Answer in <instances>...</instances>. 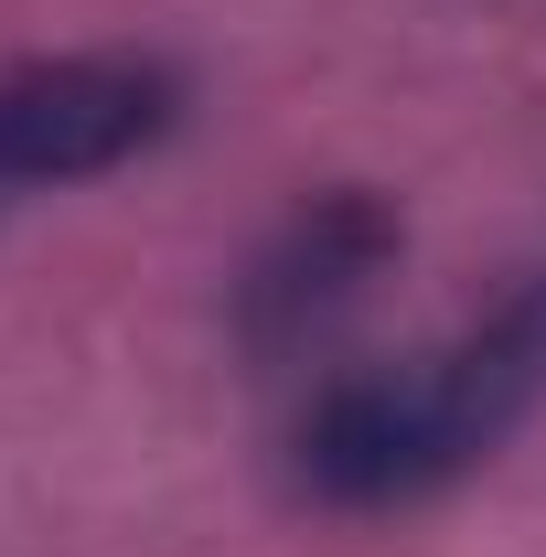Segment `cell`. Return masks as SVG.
Returning a JSON list of instances; mask_svg holds the SVG:
<instances>
[{"mask_svg":"<svg viewBox=\"0 0 546 557\" xmlns=\"http://www.w3.org/2000/svg\"><path fill=\"white\" fill-rule=\"evenodd\" d=\"M546 408V269L514 278L472 333L418 354L408 375H333L300 418V483L322 504H418L493 461Z\"/></svg>","mask_w":546,"mask_h":557,"instance_id":"cell-1","label":"cell"},{"mask_svg":"<svg viewBox=\"0 0 546 557\" xmlns=\"http://www.w3.org/2000/svg\"><path fill=\"white\" fill-rule=\"evenodd\" d=\"M172 119H183V75L161 54H129V44L22 54V65H0V205L97 183L139 150H161Z\"/></svg>","mask_w":546,"mask_h":557,"instance_id":"cell-2","label":"cell"},{"mask_svg":"<svg viewBox=\"0 0 546 557\" xmlns=\"http://www.w3.org/2000/svg\"><path fill=\"white\" fill-rule=\"evenodd\" d=\"M397 247H408V225L364 183L311 194L300 214H278V236L236 278V344H247V364H289V354L333 344V322L364 311V289L386 278Z\"/></svg>","mask_w":546,"mask_h":557,"instance_id":"cell-3","label":"cell"}]
</instances>
